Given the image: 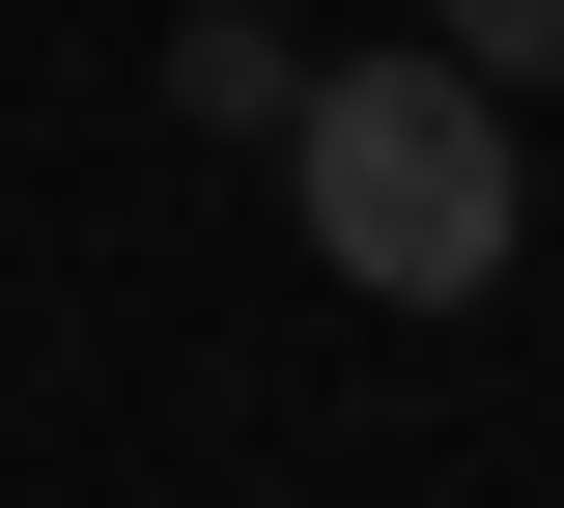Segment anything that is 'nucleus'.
I'll return each instance as SVG.
<instances>
[{"label":"nucleus","instance_id":"f257e3e1","mask_svg":"<svg viewBox=\"0 0 564 508\" xmlns=\"http://www.w3.org/2000/svg\"><path fill=\"white\" fill-rule=\"evenodd\" d=\"M282 226H311L367 311H508V255H536L508 85L480 57H311L282 85Z\"/></svg>","mask_w":564,"mask_h":508},{"label":"nucleus","instance_id":"f03ea898","mask_svg":"<svg viewBox=\"0 0 564 508\" xmlns=\"http://www.w3.org/2000/svg\"><path fill=\"white\" fill-rule=\"evenodd\" d=\"M282 85H311V57H282L254 0H198V29H170V114H198V142H282Z\"/></svg>","mask_w":564,"mask_h":508},{"label":"nucleus","instance_id":"7ed1b4c3","mask_svg":"<svg viewBox=\"0 0 564 508\" xmlns=\"http://www.w3.org/2000/svg\"><path fill=\"white\" fill-rule=\"evenodd\" d=\"M423 57H480V85H564V0H423Z\"/></svg>","mask_w":564,"mask_h":508}]
</instances>
